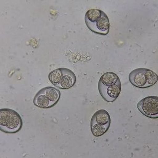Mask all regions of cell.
Returning a JSON list of instances; mask_svg holds the SVG:
<instances>
[{
    "mask_svg": "<svg viewBox=\"0 0 158 158\" xmlns=\"http://www.w3.org/2000/svg\"><path fill=\"white\" fill-rule=\"evenodd\" d=\"M97 123L102 125L111 123V118L108 111L105 110H100L96 112L92 117L91 124Z\"/></svg>",
    "mask_w": 158,
    "mask_h": 158,
    "instance_id": "cell-7",
    "label": "cell"
},
{
    "mask_svg": "<svg viewBox=\"0 0 158 158\" xmlns=\"http://www.w3.org/2000/svg\"><path fill=\"white\" fill-rule=\"evenodd\" d=\"M40 91L44 94L52 102L56 104L59 102L61 92L58 89L52 86H48L42 89Z\"/></svg>",
    "mask_w": 158,
    "mask_h": 158,
    "instance_id": "cell-9",
    "label": "cell"
},
{
    "mask_svg": "<svg viewBox=\"0 0 158 158\" xmlns=\"http://www.w3.org/2000/svg\"><path fill=\"white\" fill-rule=\"evenodd\" d=\"M63 76L60 84L56 87L61 89H69L76 84L77 78L75 74L69 69L62 68Z\"/></svg>",
    "mask_w": 158,
    "mask_h": 158,
    "instance_id": "cell-6",
    "label": "cell"
},
{
    "mask_svg": "<svg viewBox=\"0 0 158 158\" xmlns=\"http://www.w3.org/2000/svg\"><path fill=\"white\" fill-rule=\"evenodd\" d=\"M99 93L104 100L113 102L118 98L121 91V84L105 85L99 81Z\"/></svg>",
    "mask_w": 158,
    "mask_h": 158,
    "instance_id": "cell-4",
    "label": "cell"
},
{
    "mask_svg": "<svg viewBox=\"0 0 158 158\" xmlns=\"http://www.w3.org/2000/svg\"><path fill=\"white\" fill-rule=\"evenodd\" d=\"M99 81L105 85H118L121 84L120 80L117 74L112 72H107L104 73L101 76Z\"/></svg>",
    "mask_w": 158,
    "mask_h": 158,
    "instance_id": "cell-10",
    "label": "cell"
},
{
    "mask_svg": "<svg viewBox=\"0 0 158 158\" xmlns=\"http://www.w3.org/2000/svg\"><path fill=\"white\" fill-rule=\"evenodd\" d=\"M33 103L35 106L42 109H49L56 105L40 91L33 99Z\"/></svg>",
    "mask_w": 158,
    "mask_h": 158,
    "instance_id": "cell-8",
    "label": "cell"
},
{
    "mask_svg": "<svg viewBox=\"0 0 158 158\" xmlns=\"http://www.w3.org/2000/svg\"><path fill=\"white\" fill-rule=\"evenodd\" d=\"M63 76L62 68H58L53 70L49 73V79L54 86L59 85Z\"/></svg>",
    "mask_w": 158,
    "mask_h": 158,
    "instance_id": "cell-12",
    "label": "cell"
},
{
    "mask_svg": "<svg viewBox=\"0 0 158 158\" xmlns=\"http://www.w3.org/2000/svg\"><path fill=\"white\" fill-rule=\"evenodd\" d=\"M146 70V68H138L130 73L129 81L133 86L138 88H147Z\"/></svg>",
    "mask_w": 158,
    "mask_h": 158,
    "instance_id": "cell-5",
    "label": "cell"
},
{
    "mask_svg": "<svg viewBox=\"0 0 158 158\" xmlns=\"http://www.w3.org/2000/svg\"><path fill=\"white\" fill-rule=\"evenodd\" d=\"M137 108L146 117L151 118H158V97L149 96L139 102Z\"/></svg>",
    "mask_w": 158,
    "mask_h": 158,
    "instance_id": "cell-3",
    "label": "cell"
},
{
    "mask_svg": "<svg viewBox=\"0 0 158 158\" xmlns=\"http://www.w3.org/2000/svg\"><path fill=\"white\" fill-rule=\"evenodd\" d=\"M23 121L17 112L11 109L0 110V129L9 134L17 133L21 130Z\"/></svg>",
    "mask_w": 158,
    "mask_h": 158,
    "instance_id": "cell-2",
    "label": "cell"
},
{
    "mask_svg": "<svg viewBox=\"0 0 158 158\" xmlns=\"http://www.w3.org/2000/svg\"><path fill=\"white\" fill-rule=\"evenodd\" d=\"M111 123H108L106 125L99 124L97 123L91 124V130L94 136L96 137H100L104 135L109 129Z\"/></svg>",
    "mask_w": 158,
    "mask_h": 158,
    "instance_id": "cell-11",
    "label": "cell"
},
{
    "mask_svg": "<svg viewBox=\"0 0 158 158\" xmlns=\"http://www.w3.org/2000/svg\"><path fill=\"white\" fill-rule=\"evenodd\" d=\"M146 81H147V88L155 85L158 81V75L152 70L146 69Z\"/></svg>",
    "mask_w": 158,
    "mask_h": 158,
    "instance_id": "cell-13",
    "label": "cell"
},
{
    "mask_svg": "<svg viewBox=\"0 0 158 158\" xmlns=\"http://www.w3.org/2000/svg\"><path fill=\"white\" fill-rule=\"evenodd\" d=\"M86 27L96 34L106 35L109 33L110 22L107 15L101 10L90 9L85 15Z\"/></svg>",
    "mask_w": 158,
    "mask_h": 158,
    "instance_id": "cell-1",
    "label": "cell"
}]
</instances>
